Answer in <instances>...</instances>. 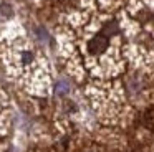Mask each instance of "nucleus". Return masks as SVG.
Listing matches in <instances>:
<instances>
[{
    "label": "nucleus",
    "instance_id": "nucleus-1",
    "mask_svg": "<svg viewBox=\"0 0 154 152\" xmlns=\"http://www.w3.org/2000/svg\"><path fill=\"white\" fill-rule=\"evenodd\" d=\"M108 46H109V38L104 36L103 33H98L88 43V50H90L91 55H101V53H104L108 50Z\"/></svg>",
    "mask_w": 154,
    "mask_h": 152
},
{
    "label": "nucleus",
    "instance_id": "nucleus-2",
    "mask_svg": "<svg viewBox=\"0 0 154 152\" xmlns=\"http://www.w3.org/2000/svg\"><path fill=\"white\" fill-rule=\"evenodd\" d=\"M118 32H119V28H118V23L114 22V20L108 22L106 25L103 26V30H101V33H103L104 36H108V38H111V36L118 35Z\"/></svg>",
    "mask_w": 154,
    "mask_h": 152
},
{
    "label": "nucleus",
    "instance_id": "nucleus-3",
    "mask_svg": "<svg viewBox=\"0 0 154 152\" xmlns=\"http://www.w3.org/2000/svg\"><path fill=\"white\" fill-rule=\"evenodd\" d=\"M0 17H4V18H10L12 17V8L7 3H2L0 5Z\"/></svg>",
    "mask_w": 154,
    "mask_h": 152
},
{
    "label": "nucleus",
    "instance_id": "nucleus-4",
    "mask_svg": "<svg viewBox=\"0 0 154 152\" xmlns=\"http://www.w3.org/2000/svg\"><path fill=\"white\" fill-rule=\"evenodd\" d=\"M22 61H23L25 65L32 63V61H33V55H32L30 51H23V53H22Z\"/></svg>",
    "mask_w": 154,
    "mask_h": 152
}]
</instances>
